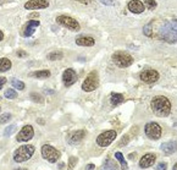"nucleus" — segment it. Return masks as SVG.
I'll list each match as a JSON object with an SVG mask.
<instances>
[{
  "mask_svg": "<svg viewBox=\"0 0 177 170\" xmlns=\"http://www.w3.org/2000/svg\"><path fill=\"white\" fill-rule=\"evenodd\" d=\"M150 108L157 116L166 117L171 113V102L169 100V98H166L164 95H157L152 99Z\"/></svg>",
  "mask_w": 177,
  "mask_h": 170,
  "instance_id": "obj_1",
  "label": "nucleus"
},
{
  "mask_svg": "<svg viewBox=\"0 0 177 170\" xmlns=\"http://www.w3.org/2000/svg\"><path fill=\"white\" fill-rule=\"evenodd\" d=\"M176 30H177V25L175 19L172 20L171 22H165L164 26L160 30V37L162 38L164 40L169 42V43H175L177 39Z\"/></svg>",
  "mask_w": 177,
  "mask_h": 170,
  "instance_id": "obj_2",
  "label": "nucleus"
},
{
  "mask_svg": "<svg viewBox=\"0 0 177 170\" xmlns=\"http://www.w3.org/2000/svg\"><path fill=\"white\" fill-rule=\"evenodd\" d=\"M34 151H36V148L32 145L21 146L20 148H17L14 153V160L16 163H23V162L28 160L34 154Z\"/></svg>",
  "mask_w": 177,
  "mask_h": 170,
  "instance_id": "obj_3",
  "label": "nucleus"
},
{
  "mask_svg": "<svg viewBox=\"0 0 177 170\" xmlns=\"http://www.w3.org/2000/svg\"><path fill=\"white\" fill-rule=\"evenodd\" d=\"M113 61L118 67H128L133 62V57L126 52H116L113 54Z\"/></svg>",
  "mask_w": 177,
  "mask_h": 170,
  "instance_id": "obj_4",
  "label": "nucleus"
},
{
  "mask_svg": "<svg viewBox=\"0 0 177 170\" xmlns=\"http://www.w3.org/2000/svg\"><path fill=\"white\" fill-rule=\"evenodd\" d=\"M99 86V76L97 71H92L89 72L88 76L86 77V80L82 83V90L84 92H93L94 90H97Z\"/></svg>",
  "mask_w": 177,
  "mask_h": 170,
  "instance_id": "obj_5",
  "label": "nucleus"
},
{
  "mask_svg": "<svg viewBox=\"0 0 177 170\" xmlns=\"http://www.w3.org/2000/svg\"><path fill=\"white\" fill-rule=\"evenodd\" d=\"M56 22L59 23L60 26L62 27H66L73 32H77L81 30V26H79L78 21L75 20L73 17H70V16H66V15H60L56 17Z\"/></svg>",
  "mask_w": 177,
  "mask_h": 170,
  "instance_id": "obj_6",
  "label": "nucleus"
},
{
  "mask_svg": "<svg viewBox=\"0 0 177 170\" xmlns=\"http://www.w3.org/2000/svg\"><path fill=\"white\" fill-rule=\"evenodd\" d=\"M42 155H43L44 159H46V160L50 162V163L58 162L60 159V157H61L60 151H58L56 148H54V147L50 146V145H44V146L42 147Z\"/></svg>",
  "mask_w": 177,
  "mask_h": 170,
  "instance_id": "obj_7",
  "label": "nucleus"
},
{
  "mask_svg": "<svg viewBox=\"0 0 177 170\" xmlns=\"http://www.w3.org/2000/svg\"><path fill=\"white\" fill-rule=\"evenodd\" d=\"M117 133L114 130H109V131H105V132L100 133L98 137H97V145L99 147H108L109 145H111L114 142V140L116 138Z\"/></svg>",
  "mask_w": 177,
  "mask_h": 170,
  "instance_id": "obj_8",
  "label": "nucleus"
},
{
  "mask_svg": "<svg viewBox=\"0 0 177 170\" xmlns=\"http://www.w3.org/2000/svg\"><path fill=\"white\" fill-rule=\"evenodd\" d=\"M144 131L150 140H159L161 137V133H162L161 126L157 122H148L144 127Z\"/></svg>",
  "mask_w": 177,
  "mask_h": 170,
  "instance_id": "obj_9",
  "label": "nucleus"
},
{
  "mask_svg": "<svg viewBox=\"0 0 177 170\" xmlns=\"http://www.w3.org/2000/svg\"><path fill=\"white\" fill-rule=\"evenodd\" d=\"M33 136H34L33 126H31V125H26V126H23V127H22V130L19 132L17 137H16V140H17L19 142H27V141H29L31 138H33Z\"/></svg>",
  "mask_w": 177,
  "mask_h": 170,
  "instance_id": "obj_10",
  "label": "nucleus"
},
{
  "mask_svg": "<svg viewBox=\"0 0 177 170\" xmlns=\"http://www.w3.org/2000/svg\"><path fill=\"white\" fill-rule=\"evenodd\" d=\"M77 81V74L73 69H66L62 74V83L65 87L72 86Z\"/></svg>",
  "mask_w": 177,
  "mask_h": 170,
  "instance_id": "obj_11",
  "label": "nucleus"
},
{
  "mask_svg": "<svg viewBox=\"0 0 177 170\" xmlns=\"http://www.w3.org/2000/svg\"><path fill=\"white\" fill-rule=\"evenodd\" d=\"M140 80L144 83H154L159 80V72L157 70H144L140 72Z\"/></svg>",
  "mask_w": 177,
  "mask_h": 170,
  "instance_id": "obj_12",
  "label": "nucleus"
},
{
  "mask_svg": "<svg viewBox=\"0 0 177 170\" xmlns=\"http://www.w3.org/2000/svg\"><path fill=\"white\" fill-rule=\"evenodd\" d=\"M49 6L48 0H28L24 4V9L27 10H40V9H46Z\"/></svg>",
  "mask_w": 177,
  "mask_h": 170,
  "instance_id": "obj_13",
  "label": "nucleus"
},
{
  "mask_svg": "<svg viewBox=\"0 0 177 170\" xmlns=\"http://www.w3.org/2000/svg\"><path fill=\"white\" fill-rule=\"evenodd\" d=\"M155 160H157V155H155L154 153L144 154V155L140 158V160H139V167H140L142 169L150 168V167H153V165H154Z\"/></svg>",
  "mask_w": 177,
  "mask_h": 170,
  "instance_id": "obj_14",
  "label": "nucleus"
},
{
  "mask_svg": "<svg viewBox=\"0 0 177 170\" xmlns=\"http://www.w3.org/2000/svg\"><path fill=\"white\" fill-rule=\"evenodd\" d=\"M38 26H40V22L38 20H29V21L24 25L22 36H23V37H31V36L34 33L36 27H38Z\"/></svg>",
  "mask_w": 177,
  "mask_h": 170,
  "instance_id": "obj_15",
  "label": "nucleus"
},
{
  "mask_svg": "<svg viewBox=\"0 0 177 170\" xmlns=\"http://www.w3.org/2000/svg\"><path fill=\"white\" fill-rule=\"evenodd\" d=\"M84 137H86V131H84V130H78V131L71 132L69 135L67 142H69L70 145H77V143H79Z\"/></svg>",
  "mask_w": 177,
  "mask_h": 170,
  "instance_id": "obj_16",
  "label": "nucleus"
},
{
  "mask_svg": "<svg viewBox=\"0 0 177 170\" xmlns=\"http://www.w3.org/2000/svg\"><path fill=\"white\" fill-rule=\"evenodd\" d=\"M144 4L139 0H131L128 2V10L133 14H142L144 11Z\"/></svg>",
  "mask_w": 177,
  "mask_h": 170,
  "instance_id": "obj_17",
  "label": "nucleus"
},
{
  "mask_svg": "<svg viewBox=\"0 0 177 170\" xmlns=\"http://www.w3.org/2000/svg\"><path fill=\"white\" fill-rule=\"evenodd\" d=\"M76 44L82 45V47H93L95 44V40L93 37H88V36H82L76 39Z\"/></svg>",
  "mask_w": 177,
  "mask_h": 170,
  "instance_id": "obj_18",
  "label": "nucleus"
},
{
  "mask_svg": "<svg viewBox=\"0 0 177 170\" xmlns=\"http://www.w3.org/2000/svg\"><path fill=\"white\" fill-rule=\"evenodd\" d=\"M161 151L165 154H172L176 152V142L170 141V142H165L161 145Z\"/></svg>",
  "mask_w": 177,
  "mask_h": 170,
  "instance_id": "obj_19",
  "label": "nucleus"
},
{
  "mask_svg": "<svg viewBox=\"0 0 177 170\" xmlns=\"http://www.w3.org/2000/svg\"><path fill=\"white\" fill-rule=\"evenodd\" d=\"M12 66L11 61L6 57H1L0 59V72H6L7 70H10Z\"/></svg>",
  "mask_w": 177,
  "mask_h": 170,
  "instance_id": "obj_20",
  "label": "nucleus"
},
{
  "mask_svg": "<svg viewBox=\"0 0 177 170\" xmlns=\"http://www.w3.org/2000/svg\"><path fill=\"white\" fill-rule=\"evenodd\" d=\"M110 102H111V104L114 107H116V105L121 104L123 102V95L121 93H113L111 97H110Z\"/></svg>",
  "mask_w": 177,
  "mask_h": 170,
  "instance_id": "obj_21",
  "label": "nucleus"
},
{
  "mask_svg": "<svg viewBox=\"0 0 177 170\" xmlns=\"http://www.w3.org/2000/svg\"><path fill=\"white\" fill-rule=\"evenodd\" d=\"M62 57H64V54H62L60 50H55V52L49 53V54L46 55V59L54 61V60H60V59H62Z\"/></svg>",
  "mask_w": 177,
  "mask_h": 170,
  "instance_id": "obj_22",
  "label": "nucleus"
},
{
  "mask_svg": "<svg viewBox=\"0 0 177 170\" xmlns=\"http://www.w3.org/2000/svg\"><path fill=\"white\" fill-rule=\"evenodd\" d=\"M32 76L37 77V78H48V77H50V71L49 70H39V71L33 72Z\"/></svg>",
  "mask_w": 177,
  "mask_h": 170,
  "instance_id": "obj_23",
  "label": "nucleus"
},
{
  "mask_svg": "<svg viewBox=\"0 0 177 170\" xmlns=\"http://www.w3.org/2000/svg\"><path fill=\"white\" fill-rule=\"evenodd\" d=\"M103 169H118V165L113 160V159H106V162L103 165Z\"/></svg>",
  "mask_w": 177,
  "mask_h": 170,
  "instance_id": "obj_24",
  "label": "nucleus"
},
{
  "mask_svg": "<svg viewBox=\"0 0 177 170\" xmlns=\"http://www.w3.org/2000/svg\"><path fill=\"white\" fill-rule=\"evenodd\" d=\"M11 85H12L14 88H17V90H20V91H23V90H24V83L19 81L17 78H11Z\"/></svg>",
  "mask_w": 177,
  "mask_h": 170,
  "instance_id": "obj_25",
  "label": "nucleus"
},
{
  "mask_svg": "<svg viewBox=\"0 0 177 170\" xmlns=\"http://www.w3.org/2000/svg\"><path fill=\"white\" fill-rule=\"evenodd\" d=\"M115 157H116V159H117L118 162H120V164H121V168H122V169H127V163H126V160L123 159V155H122V153H121V152H116V153H115Z\"/></svg>",
  "mask_w": 177,
  "mask_h": 170,
  "instance_id": "obj_26",
  "label": "nucleus"
},
{
  "mask_svg": "<svg viewBox=\"0 0 177 170\" xmlns=\"http://www.w3.org/2000/svg\"><path fill=\"white\" fill-rule=\"evenodd\" d=\"M157 1L155 0H144V7H147L148 10H153L157 7Z\"/></svg>",
  "mask_w": 177,
  "mask_h": 170,
  "instance_id": "obj_27",
  "label": "nucleus"
},
{
  "mask_svg": "<svg viewBox=\"0 0 177 170\" xmlns=\"http://www.w3.org/2000/svg\"><path fill=\"white\" fill-rule=\"evenodd\" d=\"M5 98L15 99V98H17V93H16V91H15V90L9 88V90H6V91H5Z\"/></svg>",
  "mask_w": 177,
  "mask_h": 170,
  "instance_id": "obj_28",
  "label": "nucleus"
},
{
  "mask_svg": "<svg viewBox=\"0 0 177 170\" xmlns=\"http://www.w3.org/2000/svg\"><path fill=\"white\" fill-rule=\"evenodd\" d=\"M15 130H16V125H10V126H7V127L4 130L2 135H4L5 137H9L11 133L15 132Z\"/></svg>",
  "mask_w": 177,
  "mask_h": 170,
  "instance_id": "obj_29",
  "label": "nucleus"
},
{
  "mask_svg": "<svg viewBox=\"0 0 177 170\" xmlns=\"http://www.w3.org/2000/svg\"><path fill=\"white\" fill-rule=\"evenodd\" d=\"M29 97H31V99H32L33 102H36V103H43V102H44L43 97L40 94H38V93H31Z\"/></svg>",
  "mask_w": 177,
  "mask_h": 170,
  "instance_id": "obj_30",
  "label": "nucleus"
},
{
  "mask_svg": "<svg viewBox=\"0 0 177 170\" xmlns=\"http://www.w3.org/2000/svg\"><path fill=\"white\" fill-rule=\"evenodd\" d=\"M11 114L9 113H5V114H1V116H0V124H5V122H9L10 120H11Z\"/></svg>",
  "mask_w": 177,
  "mask_h": 170,
  "instance_id": "obj_31",
  "label": "nucleus"
},
{
  "mask_svg": "<svg viewBox=\"0 0 177 170\" xmlns=\"http://www.w3.org/2000/svg\"><path fill=\"white\" fill-rule=\"evenodd\" d=\"M143 33H144L147 37H152V34H153L152 25H145V26L143 27Z\"/></svg>",
  "mask_w": 177,
  "mask_h": 170,
  "instance_id": "obj_32",
  "label": "nucleus"
},
{
  "mask_svg": "<svg viewBox=\"0 0 177 170\" xmlns=\"http://www.w3.org/2000/svg\"><path fill=\"white\" fill-rule=\"evenodd\" d=\"M76 163H77V158H76V157H71L70 160H69V167H70V169H73L75 165H76Z\"/></svg>",
  "mask_w": 177,
  "mask_h": 170,
  "instance_id": "obj_33",
  "label": "nucleus"
},
{
  "mask_svg": "<svg viewBox=\"0 0 177 170\" xmlns=\"http://www.w3.org/2000/svg\"><path fill=\"white\" fill-rule=\"evenodd\" d=\"M128 141H130V137H128V136H123V138L121 140V142L118 143V146H120V147H121V146H125V145L128 143Z\"/></svg>",
  "mask_w": 177,
  "mask_h": 170,
  "instance_id": "obj_34",
  "label": "nucleus"
},
{
  "mask_svg": "<svg viewBox=\"0 0 177 170\" xmlns=\"http://www.w3.org/2000/svg\"><path fill=\"white\" fill-rule=\"evenodd\" d=\"M166 168H167V165H166L165 163H160V164H157V170H165Z\"/></svg>",
  "mask_w": 177,
  "mask_h": 170,
  "instance_id": "obj_35",
  "label": "nucleus"
},
{
  "mask_svg": "<svg viewBox=\"0 0 177 170\" xmlns=\"http://www.w3.org/2000/svg\"><path fill=\"white\" fill-rule=\"evenodd\" d=\"M16 54H17V57H27V53H26V52H23V50H19Z\"/></svg>",
  "mask_w": 177,
  "mask_h": 170,
  "instance_id": "obj_36",
  "label": "nucleus"
},
{
  "mask_svg": "<svg viewBox=\"0 0 177 170\" xmlns=\"http://www.w3.org/2000/svg\"><path fill=\"white\" fill-rule=\"evenodd\" d=\"M103 4H105V5H114V1L113 0H100Z\"/></svg>",
  "mask_w": 177,
  "mask_h": 170,
  "instance_id": "obj_37",
  "label": "nucleus"
},
{
  "mask_svg": "<svg viewBox=\"0 0 177 170\" xmlns=\"http://www.w3.org/2000/svg\"><path fill=\"white\" fill-rule=\"evenodd\" d=\"M5 83H6V78H5V77H0V90H1V87H2Z\"/></svg>",
  "mask_w": 177,
  "mask_h": 170,
  "instance_id": "obj_38",
  "label": "nucleus"
},
{
  "mask_svg": "<svg viewBox=\"0 0 177 170\" xmlns=\"http://www.w3.org/2000/svg\"><path fill=\"white\" fill-rule=\"evenodd\" d=\"M76 1H78V2H82V4H86V5H88V4H91V2H92L91 0H76Z\"/></svg>",
  "mask_w": 177,
  "mask_h": 170,
  "instance_id": "obj_39",
  "label": "nucleus"
},
{
  "mask_svg": "<svg viewBox=\"0 0 177 170\" xmlns=\"http://www.w3.org/2000/svg\"><path fill=\"white\" fill-rule=\"evenodd\" d=\"M86 169H95V165H94V164H88V165L86 167Z\"/></svg>",
  "mask_w": 177,
  "mask_h": 170,
  "instance_id": "obj_40",
  "label": "nucleus"
},
{
  "mask_svg": "<svg viewBox=\"0 0 177 170\" xmlns=\"http://www.w3.org/2000/svg\"><path fill=\"white\" fill-rule=\"evenodd\" d=\"M135 155H136L135 153H131V154L128 155V158H130V159H135Z\"/></svg>",
  "mask_w": 177,
  "mask_h": 170,
  "instance_id": "obj_41",
  "label": "nucleus"
},
{
  "mask_svg": "<svg viewBox=\"0 0 177 170\" xmlns=\"http://www.w3.org/2000/svg\"><path fill=\"white\" fill-rule=\"evenodd\" d=\"M64 167H65V164H64V163H60L58 168H59V169H64Z\"/></svg>",
  "mask_w": 177,
  "mask_h": 170,
  "instance_id": "obj_42",
  "label": "nucleus"
},
{
  "mask_svg": "<svg viewBox=\"0 0 177 170\" xmlns=\"http://www.w3.org/2000/svg\"><path fill=\"white\" fill-rule=\"evenodd\" d=\"M2 39H4V33H2L1 31H0V42H1Z\"/></svg>",
  "mask_w": 177,
  "mask_h": 170,
  "instance_id": "obj_43",
  "label": "nucleus"
},
{
  "mask_svg": "<svg viewBox=\"0 0 177 170\" xmlns=\"http://www.w3.org/2000/svg\"><path fill=\"white\" fill-rule=\"evenodd\" d=\"M32 17H38V14H32V15H31V19H32Z\"/></svg>",
  "mask_w": 177,
  "mask_h": 170,
  "instance_id": "obj_44",
  "label": "nucleus"
},
{
  "mask_svg": "<svg viewBox=\"0 0 177 170\" xmlns=\"http://www.w3.org/2000/svg\"><path fill=\"white\" fill-rule=\"evenodd\" d=\"M45 92H46V93H50V94H51V93H54V92H53V91H49V90H46V91H45Z\"/></svg>",
  "mask_w": 177,
  "mask_h": 170,
  "instance_id": "obj_45",
  "label": "nucleus"
},
{
  "mask_svg": "<svg viewBox=\"0 0 177 170\" xmlns=\"http://www.w3.org/2000/svg\"><path fill=\"white\" fill-rule=\"evenodd\" d=\"M0 110H1V108H0Z\"/></svg>",
  "mask_w": 177,
  "mask_h": 170,
  "instance_id": "obj_46",
  "label": "nucleus"
}]
</instances>
